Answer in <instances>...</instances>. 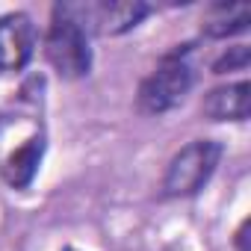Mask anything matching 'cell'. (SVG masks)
Listing matches in <instances>:
<instances>
[{
  "mask_svg": "<svg viewBox=\"0 0 251 251\" xmlns=\"http://www.w3.org/2000/svg\"><path fill=\"white\" fill-rule=\"evenodd\" d=\"M189 50V45H183L180 50H172L163 56V62L157 65L154 74H148L139 86V109L148 112V115H160V112H169L175 109L186 92L192 89V65L183 59Z\"/></svg>",
  "mask_w": 251,
  "mask_h": 251,
  "instance_id": "6da1fadb",
  "label": "cell"
},
{
  "mask_svg": "<svg viewBox=\"0 0 251 251\" xmlns=\"http://www.w3.org/2000/svg\"><path fill=\"white\" fill-rule=\"evenodd\" d=\"M222 160V145L213 142V139H195L189 145H183L169 169H166V177H163V195L166 198H186V195H195L216 172Z\"/></svg>",
  "mask_w": 251,
  "mask_h": 251,
  "instance_id": "7a4b0ae2",
  "label": "cell"
},
{
  "mask_svg": "<svg viewBox=\"0 0 251 251\" xmlns=\"http://www.w3.org/2000/svg\"><path fill=\"white\" fill-rule=\"evenodd\" d=\"M56 15L80 24L83 30H95L100 36H121L142 24L148 15V3L142 0H98V3H56Z\"/></svg>",
  "mask_w": 251,
  "mask_h": 251,
  "instance_id": "3957f363",
  "label": "cell"
},
{
  "mask_svg": "<svg viewBox=\"0 0 251 251\" xmlns=\"http://www.w3.org/2000/svg\"><path fill=\"white\" fill-rule=\"evenodd\" d=\"M45 56L59 77H65V80L86 77L92 68V50H89L86 30L80 24L68 21L65 15L53 12L50 30L45 36Z\"/></svg>",
  "mask_w": 251,
  "mask_h": 251,
  "instance_id": "277c9868",
  "label": "cell"
},
{
  "mask_svg": "<svg viewBox=\"0 0 251 251\" xmlns=\"http://www.w3.org/2000/svg\"><path fill=\"white\" fill-rule=\"evenodd\" d=\"M45 157V133L36 127L18 139V145H9L6 151H0V175L12 189H27L42 166Z\"/></svg>",
  "mask_w": 251,
  "mask_h": 251,
  "instance_id": "5b68a950",
  "label": "cell"
},
{
  "mask_svg": "<svg viewBox=\"0 0 251 251\" xmlns=\"http://www.w3.org/2000/svg\"><path fill=\"white\" fill-rule=\"evenodd\" d=\"M36 48V27L30 15L9 12L0 18V71H21Z\"/></svg>",
  "mask_w": 251,
  "mask_h": 251,
  "instance_id": "8992f818",
  "label": "cell"
},
{
  "mask_svg": "<svg viewBox=\"0 0 251 251\" xmlns=\"http://www.w3.org/2000/svg\"><path fill=\"white\" fill-rule=\"evenodd\" d=\"M201 112L210 121H245L251 115V83H227L210 89L201 100Z\"/></svg>",
  "mask_w": 251,
  "mask_h": 251,
  "instance_id": "52a82bcc",
  "label": "cell"
},
{
  "mask_svg": "<svg viewBox=\"0 0 251 251\" xmlns=\"http://www.w3.org/2000/svg\"><path fill=\"white\" fill-rule=\"evenodd\" d=\"M248 24H251V6L248 3H213L201 18V30L210 39L236 36V33L248 30Z\"/></svg>",
  "mask_w": 251,
  "mask_h": 251,
  "instance_id": "ba28073f",
  "label": "cell"
},
{
  "mask_svg": "<svg viewBox=\"0 0 251 251\" xmlns=\"http://www.w3.org/2000/svg\"><path fill=\"white\" fill-rule=\"evenodd\" d=\"M251 62V50L245 45H236V48H227V53H222L216 62H213V74H227V71H245Z\"/></svg>",
  "mask_w": 251,
  "mask_h": 251,
  "instance_id": "9c48e42d",
  "label": "cell"
},
{
  "mask_svg": "<svg viewBox=\"0 0 251 251\" xmlns=\"http://www.w3.org/2000/svg\"><path fill=\"white\" fill-rule=\"evenodd\" d=\"M233 245H236V251H251V219H242V225L233 236Z\"/></svg>",
  "mask_w": 251,
  "mask_h": 251,
  "instance_id": "30bf717a",
  "label": "cell"
},
{
  "mask_svg": "<svg viewBox=\"0 0 251 251\" xmlns=\"http://www.w3.org/2000/svg\"><path fill=\"white\" fill-rule=\"evenodd\" d=\"M65 251H77V248H65Z\"/></svg>",
  "mask_w": 251,
  "mask_h": 251,
  "instance_id": "8fae6325",
  "label": "cell"
}]
</instances>
